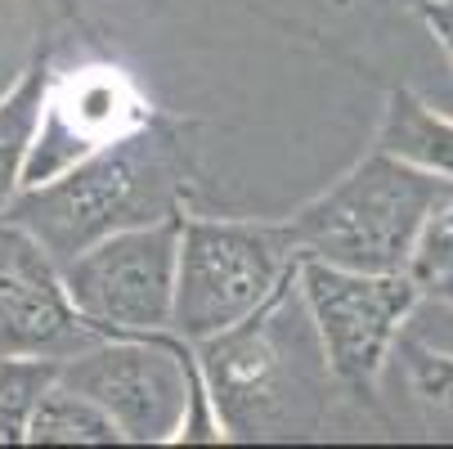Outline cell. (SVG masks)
<instances>
[{
	"mask_svg": "<svg viewBox=\"0 0 453 449\" xmlns=\"http://www.w3.org/2000/svg\"><path fill=\"white\" fill-rule=\"evenodd\" d=\"M225 440H310L333 422L342 382L301 292V261L234 329L193 342Z\"/></svg>",
	"mask_w": 453,
	"mask_h": 449,
	"instance_id": "obj_1",
	"label": "cell"
},
{
	"mask_svg": "<svg viewBox=\"0 0 453 449\" xmlns=\"http://www.w3.org/2000/svg\"><path fill=\"white\" fill-rule=\"evenodd\" d=\"M184 140L175 121L149 117L58 175L27 184L5 221L23 225L58 266H68L108 234L153 225L184 212Z\"/></svg>",
	"mask_w": 453,
	"mask_h": 449,
	"instance_id": "obj_2",
	"label": "cell"
},
{
	"mask_svg": "<svg viewBox=\"0 0 453 449\" xmlns=\"http://www.w3.org/2000/svg\"><path fill=\"white\" fill-rule=\"evenodd\" d=\"M449 194L453 180L377 149L283 225L301 261H328L364 275H404L422 221Z\"/></svg>",
	"mask_w": 453,
	"mask_h": 449,
	"instance_id": "obj_3",
	"label": "cell"
},
{
	"mask_svg": "<svg viewBox=\"0 0 453 449\" xmlns=\"http://www.w3.org/2000/svg\"><path fill=\"white\" fill-rule=\"evenodd\" d=\"M58 382L104 405L121 436L135 445L225 436L198 368V351L175 329L144 337H104L81 355L63 360Z\"/></svg>",
	"mask_w": 453,
	"mask_h": 449,
	"instance_id": "obj_4",
	"label": "cell"
},
{
	"mask_svg": "<svg viewBox=\"0 0 453 449\" xmlns=\"http://www.w3.org/2000/svg\"><path fill=\"white\" fill-rule=\"evenodd\" d=\"M296 261L301 256L283 221L184 216L171 329L184 342H207L234 329L238 319L270 301Z\"/></svg>",
	"mask_w": 453,
	"mask_h": 449,
	"instance_id": "obj_5",
	"label": "cell"
},
{
	"mask_svg": "<svg viewBox=\"0 0 453 449\" xmlns=\"http://www.w3.org/2000/svg\"><path fill=\"white\" fill-rule=\"evenodd\" d=\"M180 216L108 234L63 266L73 306L104 337H144L171 329L175 266H180Z\"/></svg>",
	"mask_w": 453,
	"mask_h": 449,
	"instance_id": "obj_6",
	"label": "cell"
},
{
	"mask_svg": "<svg viewBox=\"0 0 453 449\" xmlns=\"http://www.w3.org/2000/svg\"><path fill=\"white\" fill-rule=\"evenodd\" d=\"M301 292L342 391L377 400L381 368L422 301L409 275H364L328 261H301Z\"/></svg>",
	"mask_w": 453,
	"mask_h": 449,
	"instance_id": "obj_7",
	"label": "cell"
},
{
	"mask_svg": "<svg viewBox=\"0 0 453 449\" xmlns=\"http://www.w3.org/2000/svg\"><path fill=\"white\" fill-rule=\"evenodd\" d=\"M104 342L68 297L63 266L14 221H0V355L73 360Z\"/></svg>",
	"mask_w": 453,
	"mask_h": 449,
	"instance_id": "obj_8",
	"label": "cell"
},
{
	"mask_svg": "<svg viewBox=\"0 0 453 449\" xmlns=\"http://www.w3.org/2000/svg\"><path fill=\"white\" fill-rule=\"evenodd\" d=\"M149 117L153 112L144 108L135 86L117 68H81L73 77H54L23 189L58 175L63 166H73L77 158L95 153L99 144H108L126 131H135Z\"/></svg>",
	"mask_w": 453,
	"mask_h": 449,
	"instance_id": "obj_9",
	"label": "cell"
},
{
	"mask_svg": "<svg viewBox=\"0 0 453 449\" xmlns=\"http://www.w3.org/2000/svg\"><path fill=\"white\" fill-rule=\"evenodd\" d=\"M377 400L391 405L395 422H409L426 436H453V351L404 329L381 368Z\"/></svg>",
	"mask_w": 453,
	"mask_h": 449,
	"instance_id": "obj_10",
	"label": "cell"
},
{
	"mask_svg": "<svg viewBox=\"0 0 453 449\" xmlns=\"http://www.w3.org/2000/svg\"><path fill=\"white\" fill-rule=\"evenodd\" d=\"M50 81H54L50 58L36 54L19 73V81L0 95V221H5L10 203L23 194V175H27L32 144H36V131H41Z\"/></svg>",
	"mask_w": 453,
	"mask_h": 449,
	"instance_id": "obj_11",
	"label": "cell"
},
{
	"mask_svg": "<svg viewBox=\"0 0 453 449\" xmlns=\"http://www.w3.org/2000/svg\"><path fill=\"white\" fill-rule=\"evenodd\" d=\"M377 149L395 153L431 175L453 180V117L435 112L431 104H422L409 90H395L386 99L381 112V131H377Z\"/></svg>",
	"mask_w": 453,
	"mask_h": 449,
	"instance_id": "obj_12",
	"label": "cell"
},
{
	"mask_svg": "<svg viewBox=\"0 0 453 449\" xmlns=\"http://www.w3.org/2000/svg\"><path fill=\"white\" fill-rule=\"evenodd\" d=\"M121 440L126 436L112 422V414L68 382H54L27 422V445H121Z\"/></svg>",
	"mask_w": 453,
	"mask_h": 449,
	"instance_id": "obj_13",
	"label": "cell"
},
{
	"mask_svg": "<svg viewBox=\"0 0 453 449\" xmlns=\"http://www.w3.org/2000/svg\"><path fill=\"white\" fill-rule=\"evenodd\" d=\"M404 275H409V283L418 288L422 301L453 306V194L440 198L431 207V216L422 221L413 252L404 261Z\"/></svg>",
	"mask_w": 453,
	"mask_h": 449,
	"instance_id": "obj_14",
	"label": "cell"
},
{
	"mask_svg": "<svg viewBox=\"0 0 453 449\" xmlns=\"http://www.w3.org/2000/svg\"><path fill=\"white\" fill-rule=\"evenodd\" d=\"M63 360L45 355H0V440H27V422L41 396L58 382Z\"/></svg>",
	"mask_w": 453,
	"mask_h": 449,
	"instance_id": "obj_15",
	"label": "cell"
},
{
	"mask_svg": "<svg viewBox=\"0 0 453 449\" xmlns=\"http://www.w3.org/2000/svg\"><path fill=\"white\" fill-rule=\"evenodd\" d=\"M409 333H418L431 346L453 351V306H435V301H418L413 319H409Z\"/></svg>",
	"mask_w": 453,
	"mask_h": 449,
	"instance_id": "obj_16",
	"label": "cell"
},
{
	"mask_svg": "<svg viewBox=\"0 0 453 449\" xmlns=\"http://www.w3.org/2000/svg\"><path fill=\"white\" fill-rule=\"evenodd\" d=\"M418 10H422V23L431 27V36L440 41V50L453 63V0H426V5H418Z\"/></svg>",
	"mask_w": 453,
	"mask_h": 449,
	"instance_id": "obj_17",
	"label": "cell"
},
{
	"mask_svg": "<svg viewBox=\"0 0 453 449\" xmlns=\"http://www.w3.org/2000/svg\"><path fill=\"white\" fill-rule=\"evenodd\" d=\"M413 5H426V0H413Z\"/></svg>",
	"mask_w": 453,
	"mask_h": 449,
	"instance_id": "obj_18",
	"label": "cell"
}]
</instances>
